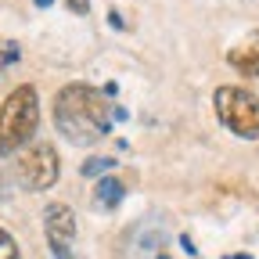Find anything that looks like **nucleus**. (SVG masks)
Instances as JSON below:
<instances>
[{"instance_id":"1","label":"nucleus","mask_w":259,"mask_h":259,"mask_svg":"<svg viewBox=\"0 0 259 259\" xmlns=\"http://www.w3.org/2000/svg\"><path fill=\"white\" fill-rule=\"evenodd\" d=\"M112 119H119V108H112L108 90L90 83H69L54 97V126L69 144H97L112 130Z\"/></svg>"},{"instance_id":"2","label":"nucleus","mask_w":259,"mask_h":259,"mask_svg":"<svg viewBox=\"0 0 259 259\" xmlns=\"http://www.w3.org/2000/svg\"><path fill=\"white\" fill-rule=\"evenodd\" d=\"M40 126V97L36 87H15L0 105V155H18Z\"/></svg>"},{"instance_id":"3","label":"nucleus","mask_w":259,"mask_h":259,"mask_svg":"<svg viewBox=\"0 0 259 259\" xmlns=\"http://www.w3.org/2000/svg\"><path fill=\"white\" fill-rule=\"evenodd\" d=\"M216 115L231 134L255 141L259 137V97L245 87H220L216 90Z\"/></svg>"},{"instance_id":"4","label":"nucleus","mask_w":259,"mask_h":259,"mask_svg":"<svg viewBox=\"0 0 259 259\" xmlns=\"http://www.w3.org/2000/svg\"><path fill=\"white\" fill-rule=\"evenodd\" d=\"M15 173H18V184L25 191H47V187H54L58 173H61V158H58L54 144L40 141V144H29L25 151H18Z\"/></svg>"},{"instance_id":"5","label":"nucleus","mask_w":259,"mask_h":259,"mask_svg":"<svg viewBox=\"0 0 259 259\" xmlns=\"http://www.w3.org/2000/svg\"><path fill=\"white\" fill-rule=\"evenodd\" d=\"M44 227H47V241H51V252H69V245L76 241V216L65 202H51L44 209Z\"/></svg>"},{"instance_id":"6","label":"nucleus","mask_w":259,"mask_h":259,"mask_svg":"<svg viewBox=\"0 0 259 259\" xmlns=\"http://www.w3.org/2000/svg\"><path fill=\"white\" fill-rule=\"evenodd\" d=\"M231 69H238L241 76H259V29H252L241 44H234L227 51Z\"/></svg>"},{"instance_id":"7","label":"nucleus","mask_w":259,"mask_h":259,"mask_svg":"<svg viewBox=\"0 0 259 259\" xmlns=\"http://www.w3.org/2000/svg\"><path fill=\"white\" fill-rule=\"evenodd\" d=\"M122 194H126L122 180H115V177H101V180H97V191H94V198L101 202L105 209H115V205L122 202Z\"/></svg>"},{"instance_id":"8","label":"nucleus","mask_w":259,"mask_h":259,"mask_svg":"<svg viewBox=\"0 0 259 259\" xmlns=\"http://www.w3.org/2000/svg\"><path fill=\"white\" fill-rule=\"evenodd\" d=\"M0 259H22V252H18V245H15V238L0 227Z\"/></svg>"},{"instance_id":"9","label":"nucleus","mask_w":259,"mask_h":259,"mask_svg":"<svg viewBox=\"0 0 259 259\" xmlns=\"http://www.w3.org/2000/svg\"><path fill=\"white\" fill-rule=\"evenodd\" d=\"M112 166H115V158H87V162H83V173L94 177V173H105V169H112Z\"/></svg>"},{"instance_id":"10","label":"nucleus","mask_w":259,"mask_h":259,"mask_svg":"<svg viewBox=\"0 0 259 259\" xmlns=\"http://www.w3.org/2000/svg\"><path fill=\"white\" fill-rule=\"evenodd\" d=\"M69 4V11H76V15H87L90 11V0H65Z\"/></svg>"},{"instance_id":"11","label":"nucleus","mask_w":259,"mask_h":259,"mask_svg":"<svg viewBox=\"0 0 259 259\" xmlns=\"http://www.w3.org/2000/svg\"><path fill=\"white\" fill-rule=\"evenodd\" d=\"M32 4H36V8H51V4H54V0H32Z\"/></svg>"},{"instance_id":"12","label":"nucleus","mask_w":259,"mask_h":259,"mask_svg":"<svg viewBox=\"0 0 259 259\" xmlns=\"http://www.w3.org/2000/svg\"><path fill=\"white\" fill-rule=\"evenodd\" d=\"M223 259H252V255H245V252H238V255H223Z\"/></svg>"},{"instance_id":"13","label":"nucleus","mask_w":259,"mask_h":259,"mask_svg":"<svg viewBox=\"0 0 259 259\" xmlns=\"http://www.w3.org/2000/svg\"><path fill=\"white\" fill-rule=\"evenodd\" d=\"M54 259H72V252H58V255H54Z\"/></svg>"},{"instance_id":"14","label":"nucleus","mask_w":259,"mask_h":259,"mask_svg":"<svg viewBox=\"0 0 259 259\" xmlns=\"http://www.w3.org/2000/svg\"><path fill=\"white\" fill-rule=\"evenodd\" d=\"M4 61H8V58H4V51H0V69H4Z\"/></svg>"}]
</instances>
